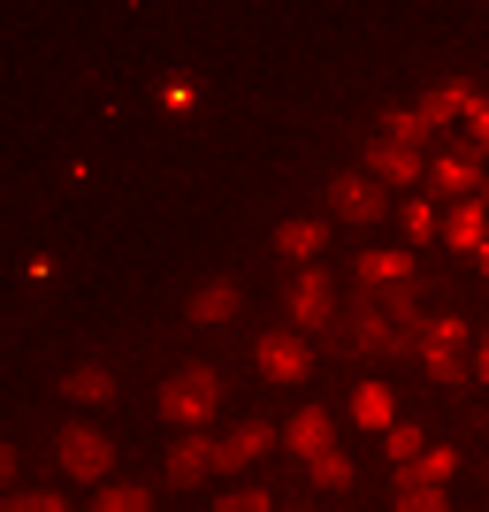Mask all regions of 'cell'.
Returning <instances> with one entry per match:
<instances>
[{
	"instance_id": "obj_13",
	"label": "cell",
	"mask_w": 489,
	"mask_h": 512,
	"mask_svg": "<svg viewBox=\"0 0 489 512\" xmlns=\"http://www.w3.org/2000/svg\"><path fill=\"white\" fill-rule=\"evenodd\" d=\"M207 474H214V436L192 428V436L169 451V482H176V490H192V482H207Z\"/></svg>"
},
{
	"instance_id": "obj_1",
	"label": "cell",
	"mask_w": 489,
	"mask_h": 512,
	"mask_svg": "<svg viewBox=\"0 0 489 512\" xmlns=\"http://www.w3.org/2000/svg\"><path fill=\"white\" fill-rule=\"evenodd\" d=\"M329 344H337V352H352V360H360V352H375V360H405V352H421V329H398V321H390L383 306L360 291L352 306H337Z\"/></svg>"
},
{
	"instance_id": "obj_10",
	"label": "cell",
	"mask_w": 489,
	"mask_h": 512,
	"mask_svg": "<svg viewBox=\"0 0 489 512\" xmlns=\"http://www.w3.org/2000/svg\"><path fill=\"white\" fill-rule=\"evenodd\" d=\"M329 207H337L344 222H375V214H383V184H375V176H337V184H329Z\"/></svg>"
},
{
	"instance_id": "obj_21",
	"label": "cell",
	"mask_w": 489,
	"mask_h": 512,
	"mask_svg": "<svg viewBox=\"0 0 489 512\" xmlns=\"http://www.w3.org/2000/svg\"><path fill=\"white\" fill-rule=\"evenodd\" d=\"M383 138H398V146H413V153H421L428 138H436V130H428V115H421V107H390V115H383Z\"/></svg>"
},
{
	"instance_id": "obj_23",
	"label": "cell",
	"mask_w": 489,
	"mask_h": 512,
	"mask_svg": "<svg viewBox=\"0 0 489 512\" xmlns=\"http://www.w3.org/2000/svg\"><path fill=\"white\" fill-rule=\"evenodd\" d=\"M352 421H360V428H390V390L360 383V390H352Z\"/></svg>"
},
{
	"instance_id": "obj_28",
	"label": "cell",
	"mask_w": 489,
	"mask_h": 512,
	"mask_svg": "<svg viewBox=\"0 0 489 512\" xmlns=\"http://www.w3.org/2000/svg\"><path fill=\"white\" fill-rule=\"evenodd\" d=\"M0 512H69V505L54 490H8V505H0Z\"/></svg>"
},
{
	"instance_id": "obj_14",
	"label": "cell",
	"mask_w": 489,
	"mask_h": 512,
	"mask_svg": "<svg viewBox=\"0 0 489 512\" xmlns=\"http://www.w3.org/2000/svg\"><path fill=\"white\" fill-rule=\"evenodd\" d=\"M444 237L459 245V253H482V245H489V207H482V199H459V207L444 214Z\"/></svg>"
},
{
	"instance_id": "obj_26",
	"label": "cell",
	"mask_w": 489,
	"mask_h": 512,
	"mask_svg": "<svg viewBox=\"0 0 489 512\" xmlns=\"http://www.w3.org/2000/svg\"><path fill=\"white\" fill-rule=\"evenodd\" d=\"M383 451L405 467V459H421V451H428V436H421V428H405V421H390V428H383Z\"/></svg>"
},
{
	"instance_id": "obj_7",
	"label": "cell",
	"mask_w": 489,
	"mask_h": 512,
	"mask_svg": "<svg viewBox=\"0 0 489 512\" xmlns=\"http://www.w3.org/2000/svg\"><path fill=\"white\" fill-rule=\"evenodd\" d=\"M268 444H276V428H268V421H237L230 436L214 444V474H245V467H253V459H260Z\"/></svg>"
},
{
	"instance_id": "obj_19",
	"label": "cell",
	"mask_w": 489,
	"mask_h": 512,
	"mask_svg": "<svg viewBox=\"0 0 489 512\" xmlns=\"http://www.w3.org/2000/svg\"><path fill=\"white\" fill-rule=\"evenodd\" d=\"M62 390L77 398V406H107V398H115V375H107V367H69Z\"/></svg>"
},
{
	"instance_id": "obj_24",
	"label": "cell",
	"mask_w": 489,
	"mask_h": 512,
	"mask_svg": "<svg viewBox=\"0 0 489 512\" xmlns=\"http://www.w3.org/2000/svg\"><path fill=\"white\" fill-rule=\"evenodd\" d=\"M390 512H451V505H444V490H428V482H398V490H390Z\"/></svg>"
},
{
	"instance_id": "obj_29",
	"label": "cell",
	"mask_w": 489,
	"mask_h": 512,
	"mask_svg": "<svg viewBox=\"0 0 489 512\" xmlns=\"http://www.w3.org/2000/svg\"><path fill=\"white\" fill-rule=\"evenodd\" d=\"M398 222H405V237H413V245H428V237H436V207H398Z\"/></svg>"
},
{
	"instance_id": "obj_32",
	"label": "cell",
	"mask_w": 489,
	"mask_h": 512,
	"mask_svg": "<svg viewBox=\"0 0 489 512\" xmlns=\"http://www.w3.org/2000/svg\"><path fill=\"white\" fill-rule=\"evenodd\" d=\"M467 130H474V146L489 153V92H474V100H467Z\"/></svg>"
},
{
	"instance_id": "obj_33",
	"label": "cell",
	"mask_w": 489,
	"mask_h": 512,
	"mask_svg": "<svg viewBox=\"0 0 489 512\" xmlns=\"http://www.w3.org/2000/svg\"><path fill=\"white\" fill-rule=\"evenodd\" d=\"M8 482H16V451L0 444V490H8Z\"/></svg>"
},
{
	"instance_id": "obj_22",
	"label": "cell",
	"mask_w": 489,
	"mask_h": 512,
	"mask_svg": "<svg viewBox=\"0 0 489 512\" xmlns=\"http://www.w3.org/2000/svg\"><path fill=\"white\" fill-rule=\"evenodd\" d=\"M92 512H153V490L146 482H100V505Z\"/></svg>"
},
{
	"instance_id": "obj_16",
	"label": "cell",
	"mask_w": 489,
	"mask_h": 512,
	"mask_svg": "<svg viewBox=\"0 0 489 512\" xmlns=\"http://www.w3.org/2000/svg\"><path fill=\"white\" fill-rule=\"evenodd\" d=\"M360 291H383V283H413V253H360Z\"/></svg>"
},
{
	"instance_id": "obj_8",
	"label": "cell",
	"mask_w": 489,
	"mask_h": 512,
	"mask_svg": "<svg viewBox=\"0 0 489 512\" xmlns=\"http://www.w3.org/2000/svg\"><path fill=\"white\" fill-rule=\"evenodd\" d=\"M436 192H444V199H474V192H482V146H474V138L436 161Z\"/></svg>"
},
{
	"instance_id": "obj_20",
	"label": "cell",
	"mask_w": 489,
	"mask_h": 512,
	"mask_svg": "<svg viewBox=\"0 0 489 512\" xmlns=\"http://www.w3.org/2000/svg\"><path fill=\"white\" fill-rule=\"evenodd\" d=\"M467 100H474V85H467V77H451V85H444V92H428V100H421V115H428V130H444V123H451V115H467Z\"/></svg>"
},
{
	"instance_id": "obj_35",
	"label": "cell",
	"mask_w": 489,
	"mask_h": 512,
	"mask_svg": "<svg viewBox=\"0 0 489 512\" xmlns=\"http://www.w3.org/2000/svg\"><path fill=\"white\" fill-rule=\"evenodd\" d=\"M482 276H489V245H482Z\"/></svg>"
},
{
	"instance_id": "obj_18",
	"label": "cell",
	"mask_w": 489,
	"mask_h": 512,
	"mask_svg": "<svg viewBox=\"0 0 489 512\" xmlns=\"http://www.w3.org/2000/svg\"><path fill=\"white\" fill-rule=\"evenodd\" d=\"M367 299L383 306L398 329H421V283H383V291H367Z\"/></svg>"
},
{
	"instance_id": "obj_12",
	"label": "cell",
	"mask_w": 489,
	"mask_h": 512,
	"mask_svg": "<svg viewBox=\"0 0 489 512\" xmlns=\"http://www.w3.org/2000/svg\"><path fill=\"white\" fill-rule=\"evenodd\" d=\"M321 245H329V222H314V214H298V222H283V230H276V253L298 260V268H314Z\"/></svg>"
},
{
	"instance_id": "obj_27",
	"label": "cell",
	"mask_w": 489,
	"mask_h": 512,
	"mask_svg": "<svg viewBox=\"0 0 489 512\" xmlns=\"http://www.w3.org/2000/svg\"><path fill=\"white\" fill-rule=\"evenodd\" d=\"M199 100V77H184V69H169V77H161V107H169V115H184V107Z\"/></svg>"
},
{
	"instance_id": "obj_4",
	"label": "cell",
	"mask_w": 489,
	"mask_h": 512,
	"mask_svg": "<svg viewBox=\"0 0 489 512\" xmlns=\"http://www.w3.org/2000/svg\"><path fill=\"white\" fill-rule=\"evenodd\" d=\"M253 360H260L268 383H306V375H314V352H306L298 329H268V337L253 344Z\"/></svg>"
},
{
	"instance_id": "obj_5",
	"label": "cell",
	"mask_w": 489,
	"mask_h": 512,
	"mask_svg": "<svg viewBox=\"0 0 489 512\" xmlns=\"http://www.w3.org/2000/svg\"><path fill=\"white\" fill-rule=\"evenodd\" d=\"M337 321V283L329 268H298L291 276V329H329Z\"/></svg>"
},
{
	"instance_id": "obj_2",
	"label": "cell",
	"mask_w": 489,
	"mask_h": 512,
	"mask_svg": "<svg viewBox=\"0 0 489 512\" xmlns=\"http://www.w3.org/2000/svg\"><path fill=\"white\" fill-rule=\"evenodd\" d=\"M214 406H222V375L214 367H176L169 383H161V413H169L176 428H207L214 421Z\"/></svg>"
},
{
	"instance_id": "obj_17",
	"label": "cell",
	"mask_w": 489,
	"mask_h": 512,
	"mask_svg": "<svg viewBox=\"0 0 489 512\" xmlns=\"http://www.w3.org/2000/svg\"><path fill=\"white\" fill-rule=\"evenodd\" d=\"M451 474H459V451H444V444H436V451H421V459H405V467H398V482H428V490H444Z\"/></svg>"
},
{
	"instance_id": "obj_36",
	"label": "cell",
	"mask_w": 489,
	"mask_h": 512,
	"mask_svg": "<svg viewBox=\"0 0 489 512\" xmlns=\"http://www.w3.org/2000/svg\"><path fill=\"white\" fill-rule=\"evenodd\" d=\"M306 512H314V505H306Z\"/></svg>"
},
{
	"instance_id": "obj_3",
	"label": "cell",
	"mask_w": 489,
	"mask_h": 512,
	"mask_svg": "<svg viewBox=\"0 0 489 512\" xmlns=\"http://www.w3.org/2000/svg\"><path fill=\"white\" fill-rule=\"evenodd\" d=\"M54 459H62L69 482H107V467H115V444H107L100 428H62Z\"/></svg>"
},
{
	"instance_id": "obj_15",
	"label": "cell",
	"mask_w": 489,
	"mask_h": 512,
	"mask_svg": "<svg viewBox=\"0 0 489 512\" xmlns=\"http://www.w3.org/2000/svg\"><path fill=\"white\" fill-rule=\"evenodd\" d=\"M421 367H428L444 390H459V383L474 375V367H467V344H444V337H421Z\"/></svg>"
},
{
	"instance_id": "obj_30",
	"label": "cell",
	"mask_w": 489,
	"mask_h": 512,
	"mask_svg": "<svg viewBox=\"0 0 489 512\" xmlns=\"http://www.w3.org/2000/svg\"><path fill=\"white\" fill-rule=\"evenodd\" d=\"M214 512H276V505H268V490L253 482V490H230V497H222Z\"/></svg>"
},
{
	"instance_id": "obj_34",
	"label": "cell",
	"mask_w": 489,
	"mask_h": 512,
	"mask_svg": "<svg viewBox=\"0 0 489 512\" xmlns=\"http://www.w3.org/2000/svg\"><path fill=\"white\" fill-rule=\"evenodd\" d=\"M474 375L489 383V329H482V352H474Z\"/></svg>"
},
{
	"instance_id": "obj_9",
	"label": "cell",
	"mask_w": 489,
	"mask_h": 512,
	"mask_svg": "<svg viewBox=\"0 0 489 512\" xmlns=\"http://www.w3.org/2000/svg\"><path fill=\"white\" fill-rule=\"evenodd\" d=\"M367 176H375V184H421V153L398 146V138H375V146H367Z\"/></svg>"
},
{
	"instance_id": "obj_6",
	"label": "cell",
	"mask_w": 489,
	"mask_h": 512,
	"mask_svg": "<svg viewBox=\"0 0 489 512\" xmlns=\"http://www.w3.org/2000/svg\"><path fill=\"white\" fill-rule=\"evenodd\" d=\"M237 306H245V291H237L230 276H214L184 299V321H192V329H222V321H237Z\"/></svg>"
},
{
	"instance_id": "obj_25",
	"label": "cell",
	"mask_w": 489,
	"mask_h": 512,
	"mask_svg": "<svg viewBox=\"0 0 489 512\" xmlns=\"http://www.w3.org/2000/svg\"><path fill=\"white\" fill-rule=\"evenodd\" d=\"M306 467H314V482H321V490H352V459H344V451H314Z\"/></svg>"
},
{
	"instance_id": "obj_11",
	"label": "cell",
	"mask_w": 489,
	"mask_h": 512,
	"mask_svg": "<svg viewBox=\"0 0 489 512\" xmlns=\"http://www.w3.org/2000/svg\"><path fill=\"white\" fill-rule=\"evenodd\" d=\"M283 444H291L298 459H314V451H337V421H329L321 406H298V413H291V428H283Z\"/></svg>"
},
{
	"instance_id": "obj_31",
	"label": "cell",
	"mask_w": 489,
	"mask_h": 512,
	"mask_svg": "<svg viewBox=\"0 0 489 512\" xmlns=\"http://www.w3.org/2000/svg\"><path fill=\"white\" fill-rule=\"evenodd\" d=\"M421 337H444V344H467V337H474V329H467V321H459V314H436V321H421Z\"/></svg>"
}]
</instances>
